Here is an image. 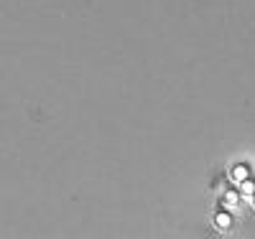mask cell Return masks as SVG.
Listing matches in <instances>:
<instances>
[{
	"instance_id": "3",
	"label": "cell",
	"mask_w": 255,
	"mask_h": 239,
	"mask_svg": "<svg viewBox=\"0 0 255 239\" xmlns=\"http://www.w3.org/2000/svg\"><path fill=\"white\" fill-rule=\"evenodd\" d=\"M250 176H253V168L248 163H235L230 168V181H235V183H240V181H245Z\"/></svg>"
},
{
	"instance_id": "5",
	"label": "cell",
	"mask_w": 255,
	"mask_h": 239,
	"mask_svg": "<svg viewBox=\"0 0 255 239\" xmlns=\"http://www.w3.org/2000/svg\"><path fill=\"white\" fill-rule=\"evenodd\" d=\"M250 201H253V206H255V193H253V199H250Z\"/></svg>"
},
{
	"instance_id": "2",
	"label": "cell",
	"mask_w": 255,
	"mask_h": 239,
	"mask_svg": "<svg viewBox=\"0 0 255 239\" xmlns=\"http://www.w3.org/2000/svg\"><path fill=\"white\" fill-rule=\"evenodd\" d=\"M243 199H245V196L240 193V188H227V191L222 193V199H220V206H225V209H238Z\"/></svg>"
},
{
	"instance_id": "1",
	"label": "cell",
	"mask_w": 255,
	"mask_h": 239,
	"mask_svg": "<svg viewBox=\"0 0 255 239\" xmlns=\"http://www.w3.org/2000/svg\"><path fill=\"white\" fill-rule=\"evenodd\" d=\"M212 224H215L217 232H230L232 224H235V219H232V211L225 209V206H220V209L215 211V216H212Z\"/></svg>"
},
{
	"instance_id": "4",
	"label": "cell",
	"mask_w": 255,
	"mask_h": 239,
	"mask_svg": "<svg viewBox=\"0 0 255 239\" xmlns=\"http://www.w3.org/2000/svg\"><path fill=\"white\" fill-rule=\"evenodd\" d=\"M238 188H240V193H243L245 199H253V193H255V178L250 176V178L240 181V183H238Z\"/></svg>"
}]
</instances>
